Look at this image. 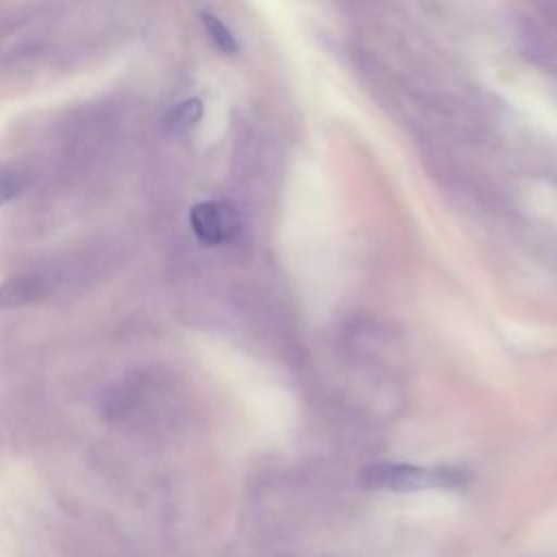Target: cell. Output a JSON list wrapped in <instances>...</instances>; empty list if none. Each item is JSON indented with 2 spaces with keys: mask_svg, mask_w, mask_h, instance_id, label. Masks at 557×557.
Segmentation results:
<instances>
[{
  "mask_svg": "<svg viewBox=\"0 0 557 557\" xmlns=\"http://www.w3.org/2000/svg\"><path fill=\"white\" fill-rule=\"evenodd\" d=\"M363 483L376 490L413 492L435 485H455L459 474L450 468H422L413 463H372L363 470Z\"/></svg>",
  "mask_w": 557,
  "mask_h": 557,
  "instance_id": "obj_1",
  "label": "cell"
},
{
  "mask_svg": "<svg viewBox=\"0 0 557 557\" xmlns=\"http://www.w3.org/2000/svg\"><path fill=\"white\" fill-rule=\"evenodd\" d=\"M189 224L194 235L207 244L218 246L231 239L237 231V211L231 202L224 200H205L191 207L189 211Z\"/></svg>",
  "mask_w": 557,
  "mask_h": 557,
  "instance_id": "obj_2",
  "label": "cell"
},
{
  "mask_svg": "<svg viewBox=\"0 0 557 557\" xmlns=\"http://www.w3.org/2000/svg\"><path fill=\"white\" fill-rule=\"evenodd\" d=\"M46 285L35 274H20L11 276L0 285V311L17 309L28 302H35L44 296Z\"/></svg>",
  "mask_w": 557,
  "mask_h": 557,
  "instance_id": "obj_3",
  "label": "cell"
},
{
  "mask_svg": "<svg viewBox=\"0 0 557 557\" xmlns=\"http://www.w3.org/2000/svg\"><path fill=\"white\" fill-rule=\"evenodd\" d=\"M202 117V100L200 98H185L181 100L165 117V128L172 135H187L196 128Z\"/></svg>",
  "mask_w": 557,
  "mask_h": 557,
  "instance_id": "obj_4",
  "label": "cell"
},
{
  "mask_svg": "<svg viewBox=\"0 0 557 557\" xmlns=\"http://www.w3.org/2000/svg\"><path fill=\"white\" fill-rule=\"evenodd\" d=\"M200 20H202V26L207 30V35L211 37V41L215 44V48L224 54H235L239 50V44L235 39V35L231 33V28L211 11H202L200 13Z\"/></svg>",
  "mask_w": 557,
  "mask_h": 557,
  "instance_id": "obj_5",
  "label": "cell"
},
{
  "mask_svg": "<svg viewBox=\"0 0 557 557\" xmlns=\"http://www.w3.org/2000/svg\"><path fill=\"white\" fill-rule=\"evenodd\" d=\"M22 189V178L15 170L0 165V205H7L13 200Z\"/></svg>",
  "mask_w": 557,
  "mask_h": 557,
  "instance_id": "obj_6",
  "label": "cell"
}]
</instances>
